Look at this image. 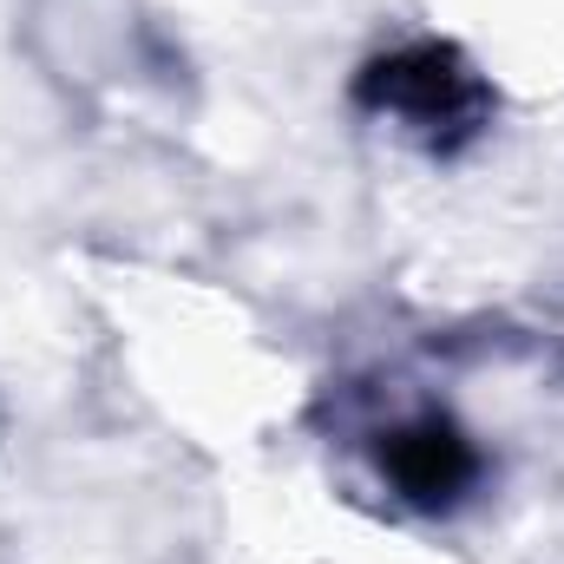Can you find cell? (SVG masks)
<instances>
[{
  "instance_id": "6da1fadb",
  "label": "cell",
  "mask_w": 564,
  "mask_h": 564,
  "mask_svg": "<svg viewBox=\"0 0 564 564\" xmlns=\"http://www.w3.org/2000/svg\"><path fill=\"white\" fill-rule=\"evenodd\" d=\"M361 99L381 106V112L414 119L433 139H453V132L479 126V86H473V73L459 66L453 46H408V53L375 59L361 73Z\"/></svg>"
},
{
  "instance_id": "7a4b0ae2",
  "label": "cell",
  "mask_w": 564,
  "mask_h": 564,
  "mask_svg": "<svg viewBox=\"0 0 564 564\" xmlns=\"http://www.w3.org/2000/svg\"><path fill=\"white\" fill-rule=\"evenodd\" d=\"M381 473L401 486V499L414 506H453L473 479H479V453L473 440L440 414H421V421L381 433Z\"/></svg>"
}]
</instances>
